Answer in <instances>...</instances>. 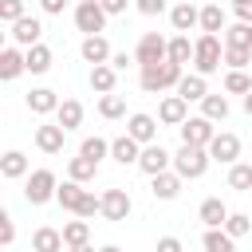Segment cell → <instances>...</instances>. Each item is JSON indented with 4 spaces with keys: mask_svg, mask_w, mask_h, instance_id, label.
Returning <instances> with one entry per match:
<instances>
[{
    "mask_svg": "<svg viewBox=\"0 0 252 252\" xmlns=\"http://www.w3.org/2000/svg\"><path fill=\"white\" fill-rule=\"evenodd\" d=\"M55 201H59L67 213H75V217H94V213H102V197H94L91 189H83V181H71V177L59 185Z\"/></svg>",
    "mask_w": 252,
    "mask_h": 252,
    "instance_id": "cell-1",
    "label": "cell"
},
{
    "mask_svg": "<svg viewBox=\"0 0 252 252\" xmlns=\"http://www.w3.org/2000/svg\"><path fill=\"white\" fill-rule=\"evenodd\" d=\"M181 75H185L181 63L165 59V63H150V67H142V71H138V83H142L146 94H161V91H177Z\"/></svg>",
    "mask_w": 252,
    "mask_h": 252,
    "instance_id": "cell-2",
    "label": "cell"
},
{
    "mask_svg": "<svg viewBox=\"0 0 252 252\" xmlns=\"http://www.w3.org/2000/svg\"><path fill=\"white\" fill-rule=\"evenodd\" d=\"M193 43H197V51H193V71H197V75H213V71H220V63H224V43H220V35L201 32Z\"/></svg>",
    "mask_w": 252,
    "mask_h": 252,
    "instance_id": "cell-3",
    "label": "cell"
},
{
    "mask_svg": "<svg viewBox=\"0 0 252 252\" xmlns=\"http://www.w3.org/2000/svg\"><path fill=\"white\" fill-rule=\"evenodd\" d=\"M209 150L205 146H185L181 142V150L173 154V169L185 177V181H197V177H205V169H209Z\"/></svg>",
    "mask_w": 252,
    "mask_h": 252,
    "instance_id": "cell-4",
    "label": "cell"
},
{
    "mask_svg": "<svg viewBox=\"0 0 252 252\" xmlns=\"http://www.w3.org/2000/svg\"><path fill=\"white\" fill-rule=\"evenodd\" d=\"M55 193H59V181H55L51 169H32L28 173V181H24V201L28 205H47V201H55Z\"/></svg>",
    "mask_w": 252,
    "mask_h": 252,
    "instance_id": "cell-5",
    "label": "cell"
},
{
    "mask_svg": "<svg viewBox=\"0 0 252 252\" xmlns=\"http://www.w3.org/2000/svg\"><path fill=\"white\" fill-rule=\"evenodd\" d=\"M134 59H138V67L165 63V59H169V39L158 35V32H142V39H138V47H134Z\"/></svg>",
    "mask_w": 252,
    "mask_h": 252,
    "instance_id": "cell-6",
    "label": "cell"
},
{
    "mask_svg": "<svg viewBox=\"0 0 252 252\" xmlns=\"http://www.w3.org/2000/svg\"><path fill=\"white\" fill-rule=\"evenodd\" d=\"M75 28H79L83 35H102V28H106V8H102L98 0H79V4H75Z\"/></svg>",
    "mask_w": 252,
    "mask_h": 252,
    "instance_id": "cell-7",
    "label": "cell"
},
{
    "mask_svg": "<svg viewBox=\"0 0 252 252\" xmlns=\"http://www.w3.org/2000/svg\"><path fill=\"white\" fill-rule=\"evenodd\" d=\"M177 130H181V142H185V146H205V150H209V142L217 138V130H213V122H209L205 114H197V118H185Z\"/></svg>",
    "mask_w": 252,
    "mask_h": 252,
    "instance_id": "cell-8",
    "label": "cell"
},
{
    "mask_svg": "<svg viewBox=\"0 0 252 252\" xmlns=\"http://www.w3.org/2000/svg\"><path fill=\"white\" fill-rule=\"evenodd\" d=\"M169 165H173V154H169L165 146H158V142L142 146V158H138V169H142V173L154 177V173H165Z\"/></svg>",
    "mask_w": 252,
    "mask_h": 252,
    "instance_id": "cell-9",
    "label": "cell"
},
{
    "mask_svg": "<svg viewBox=\"0 0 252 252\" xmlns=\"http://www.w3.org/2000/svg\"><path fill=\"white\" fill-rule=\"evenodd\" d=\"M209 158H213V161H220V165H232V161L240 158V138H236V134H228V130H220V134L209 142Z\"/></svg>",
    "mask_w": 252,
    "mask_h": 252,
    "instance_id": "cell-10",
    "label": "cell"
},
{
    "mask_svg": "<svg viewBox=\"0 0 252 252\" xmlns=\"http://www.w3.org/2000/svg\"><path fill=\"white\" fill-rule=\"evenodd\" d=\"M130 209H134V205H130V193H126V189H118V185H114V189H102V217H106V220H126Z\"/></svg>",
    "mask_w": 252,
    "mask_h": 252,
    "instance_id": "cell-11",
    "label": "cell"
},
{
    "mask_svg": "<svg viewBox=\"0 0 252 252\" xmlns=\"http://www.w3.org/2000/svg\"><path fill=\"white\" fill-rule=\"evenodd\" d=\"M8 35H12V43H16V47H35V43H39V35H43V24H39L35 16H20V20L12 24V32H8Z\"/></svg>",
    "mask_w": 252,
    "mask_h": 252,
    "instance_id": "cell-12",
    "label": "cell"
},
{
    "mask_svg": "<svg viewBox=\"0 0 252 252\" xmlns=\"http://www.w3.org/2000/svg\"><path fill=\"white\" fill-rule=\"evenodd\" d=\"M185 118H189V102H185L181 94H165L161 106H158V122H161V126H181Z\"/></svg>",
    "mask_w": 252,
    "mask_h": 252,
    "instance_id": "cell-13",
    "label": "cell"
},
{
    "mask_svg": "<svg viewBox=\"0 0 252 252\" xmlns=\"http://www.w3.org/2000/svg\"><path fill=\"white\" fill-rule=\"evenodd\" d=\"M63 142H67V130H63L59 122L35 126V146H39L43 154H63Z\"/></svg>",
    "mask_w": 252,
    "mask_h": 252,
    "instance_id": "cell-14",
    "label": "cell"
},
{
    "mask_svg": "<svg viewBox=\"0 0 252 252\" xmlns=\"http://www.w3.org/2000/svg\"><path fill=\"white\" fill-rule=\"evenodd\" d=\"M181 181H185V177H181L177 169H165V173H154V177H150V193H154L158 201H173V197L181 193Z\"/></svg>",
    "mask_w": 252,
    "mask_h": 252,
    "instance_id": "cell-15",
    "label": "cell"
},
{
    "mask_svg": "<svg viewBox=\"0 0 252 252\" xmlns=\"http://www.w3.org/2000/svg\"><path fill=\"white\" fill-rule=\"evenodd\" d=\"M158 118L154 114H130V122H126V134L130 138H138L142 146H150V142H158Z\"/></svg>",
    "mask_w": 252,
    "mask_h": 252,
    "instance_id": "cell-16",
    "label": "cell"
},
{
    "mask_svg": "<svg viewBox=\"0 0 252 252\" xmlns=\"http://www.w3.org/2000/svg\"><path fill=\"white\" fill-rule=\"evenodd\" d=\"M169 24H173V32H193V28H201V8L181 0V4L169 8Z\"/></svg>",
    "mask_w": 252,
    "mask_h": 252,
    "instance_id": "cell-17",
    "label": "cell"
},
{
    "mask_svg": "<svg viewBox=\"0 0 252 252\" xmlns=\"http://www.w3.org/2000/svg\"><path fill=\"white\" fill-rule=\"evenodd\" d=\"M79 55L91 63V67H98V63H110V43H106V35H83V47H79Z\"/></svg>",
    "mask_w": 252,
    "mask_h": 252,
    "instance_id": "cell-18",
    "label": "cell"
},
{
    "mask_svg": "<svg viewBox=\"0 0 252 252\" xmlns=\"http://www.w3.org/2000/svg\"><path fill=\"white\" fill-rule=\"evenodd\" d=\"M24 71H28V55H24L16 43H12V47H4V51H0V79H4V83H12V79H16V75H24Z\"/></svg>",
    "mask_w": 252,
    "mask_h": 252,
    "instance_id": "cell-19",
    "label": "cell"
},
{
    "mask_svg": "<svg viewBox=\"0 0 252 252\" xmlns=\"http://www.w3.org/2000/svg\"><path fill=\"white\" fill-rule=\"evenodd\" d=\"M110 158H114L118 165H138V158H142V142L130 138V134L114 138V142H110Z\"/></svg>",
    "mask_w": 252,
    "mask_h": 252,
    "instance_id": "cell-20",
    "label": "cell"
},
{
    "mask_svg": "<svg viewBox=\"0 0 252 252\" xmlns=\"http://www.w3.org/2000/svg\"><path fill=\"white\" fill-rule=\"evenodd\" d=\"M197 217H201L205 228H224V220H228V205H224L220 197H205L201 209H197Z\"/></svg>",
    "mask_w": 252,
    "mask_h": 252,
    "instance_id": "cell-21",
    "label": "cell"
},
{
    "mask_svg": "<svg viewBox=\"0 0 252 252\" xmlns=\"http://www.w3.org/2000/svg\"><path fill=\"white\" fill-rule=\"evenodd\" d=\"M28 110L32 114H55L59 110V94L51 91V87H35V91H28Z\"/></svg>",
    "mask_w": 252,
    "mask_h": 252,
    "instance_id": "cell-22",
    "label": "cell"
},
{
    "mask_svg": "<svg viewBox=\"0 0 252 252\" xmlns=\"http://www.w3.org/2000/svg\"><path fill=\"white\" fill-rule=\"evenodd\" d=\"M32 248H35V252H67V244H63V228H51V224L35 228V232H32Z\"/></svg>",
    "mask_w": 252,
    "mask_h": 252,
    "instance_id": "cell-23",
    "label": "cell"
},
{
    "mask_svg": "<svg viewBox=\"0 0 252 252\" xmlns=\"http://www.w3.org/2000/svg\"><path fill=\"white\" fill-rule=\"evenodd\" d=\"M205 79H209V75H197V71H193V75H181L177 94H181L185 102H201V98L209 94V83H205Z\"/></svg>",
    "mask_w": 252,
    "mask_h": 252,
    "instance_id": "cell-24",
    "label": "cell"
},
{
    "mask_svg": "<svg viewBox=\"0 0 252 252\" xmlns=\"http://www.w3.org/2000/svg\"><path fill=\"white\" fill-rule=\"evenodd\" d=\"M55 122H59L67 134L79 130V126H83V102H79V98H63L59 110H55Z\"/></svg>",
    "mask_w": 252,
    "mask_h": 252,
    "instance_id": "cell-25",
    "label": "cell"
},
{
    "mask_svg": "<svg viewBox=\"0 0 252 252\" xmlns=\"http://www.w3.org/2000/svg\"><path fill=\"white\" fill-rule=\"evenodd\" d=\"M114 83H118V71H114L110 63H98V67H91V91H98V94H110V91H114Z\"/></svg>",
    "mask_w": 252,
    "mask_h": 252,
    "instance_id": "cell-26",
    "label": "cell"
},
{
    "mask_svg": "<svg viewBox=\"0 0 252 252\" xmlns=\"http://www.w3.org/2000/svg\"><path fill=\"white\" fill-rule=\"evenodd\" d=\"M94 173H98V161H91L87 154H79V158L67 161V177H71V181H83V185H87V181H94Z\"/></svg>",
    "mask_w": 252,
    "mask_h": 252,
    "instance_id": "cell-27",
    "label": "cell"
},
{
    "mask_svg": "<svg viewBox=\"0 0 252 252\" xmlns=\"http://www.w3.org/2000/svg\"><path fill=\"white\" fill-rule=\"evenodd\" d=\"M201 248H205V252H236V240H232L224 228H205Z\"/></svg>",
    "mask_w": 252,
    "mask_h": 252,
    "instance_id": "cell-28",
    "label": "cell"
},
{
    "mask_svg": "<svg viewBox=\"0 0 252 252\" xmlns=\"http://www.w3.org/2000/svg\"><path fill=\"white\" fill-rule=\"evenodd\" d=\"M24 55H28V71H32V75H43V71H51V47H47V43L24 47Z\"/></svg>",
    "mask_w": 252,
    "mask_h": 252,
    "instance_id": "cell-29",
    "label": "cell"
},
{
    "mask_svg": "<svg viewBox=\"0 0 252 252\" xmlns=\"http://www.w3.org/2000/svg\"><path fill=\"white\" fill-rule=\"evenodd\" d=\"M0 173H4L8 181H16V177H28V158H24L20 150H8V154L0 158Z\"/></svg>",
    "mask_w": 252,
    "mask_h": 252,
    "instance_id": "cell-30",
    "label": "cell"
},
{
    "mask_svg": "<svg viewBox=\"0 0 252 252\" xmlns=\"http://www.w3.org/2000/svg\"><path fill=\"white\" fill-rule=\"evenodd\" d=\"M87 240H91V224H87V217L63 224V244H67V248H79V244H87Z\"/></svg>",
    "mask_w": 252,
    "mask_h": 252,
    "instance_id": "cell-31",
    "label": "cell"
},
{
    "mask_svg": "<svg viewBox=\"0 0 252 252\" xmlns=\"http://www.w3.org/2000/svg\"><path fill=\"white\" fill-rule=\"evenodd\" d=\"M228 24H224V8L220 4H205L201 8V32H209V35H217V32H224Z\"/></svg>",
    "mask_w": 252,
    "mask_h": 252,
    "instance_id": "cell-32",
    "label": "cell"
},
{
    "mask_svg": "<svg viewBox=\"0 0 252 252\" xmlns=\"http://www.w3.org/2000/svg\"><path fill=\"white\" fill-rule=\"evenodd\" d=\"M193 51H197V43H189L185 32H177V35L169 39V59H173V63H181V67L193 63Z\"/></svg>",
    "mask_w": 252,
    "mask_h": 252,
    "instance_id": "cell-33",
    "label": "cell"
},
{
    "mask_svg": "<svg viewBox=\"0 0 252 252\" xmlns=\"http://www.w3.org/2000/svg\"><path fill=\"white\" fill-rule=\"evenodd\" d=\"M201 114H205L209 122H224V118H228V98H224V94H205V98H201Z\"/></svg>",
    "mask_w": 252,
    "mask_h": 252,
    "instance_id": "cell-34",
    "label": "cell"
},
{
    "mask_svg": "<svg viewBox=\"0 0 252 252\" xmlns=\"http://www.w3.org/2000/svg\"><path fill=\"white\" fill-rule=\"evenodd\" d=\"M228 189H236V193H248L252 189V165L248 161H232L228 165Z\"/></svg>",
    "mask_w": 252,
    "mask_h": 252,
    "instance_id": "cell-35",
    "label": "cell"
},
{
    "mask_svg": "<svg viewBox=\"0 0 252 252\" xmlns=\"http://www.w3.org/2000/svg\"><path fill=\"white\" fill-rule=\"evenodd\" d=\"M224 43H228V47H248V51H252V24H244V20L228 24V28H224Z\"/></svg>",
    "mask_w": 252,
    "mask_h": 252,
    "instance_id": "cell-36",
    "label": "cell"
},
{
    "mask_svg": "<svg viewBox=\"0 0 252 252\" xmlns=\"http://www.w3.org/2000/svg\"><path fill=\"white\" fill-rule=\"evenodd\" d=\"M224 232H228L232 240L248 236V232H252V213H228V220H224Z\"/></svg>",
    "mask_w": 252,
    "mask_h": 252,
    "instance_id": "cell-37",
    "label": "cell"
},
{
    "mask_svg": "<svg viewBox=\"0 0 252 252\" xmlns=\"http://www.w3.org/2000/svg\"><path fill=\"white\" fill-rule=\"evenodd\" d=\"M98 114H102V118H122V114H126V98L114 94V91L102 94V98H98Z\"/></svg>",
    "mask_w": 252,
    "mask_h": 252,
    "instance_id": "cell-38",
    "label": "cell"
},
{
    "mask_svg": "<svg viewBox=\"0 0 252 252\" xmlns=\"http://www.w3.org/2000/svg\"><path fill=\"white\" fill-rule=\"evenodd\" d=\"M248 63H252V51H248V47H228V43H224V67H228V71H244Z\"/></svg>",
    "mask_w": 252,
    "mask_h": 252,
    "instance_id": "cell-39",
    "label": "cell"
},
{
    "mask_svg": "<svg viewBox=\"0 0 252 252\" xmlns=\"http://www.w3.org/2000/svg\"><path fill=\"white\" fill-rule=\"evenodd\" d=\"M79 154H87L91 161H102V158L110 154V142H106V138H98V134H94V138H83V146H79Z\"/></svg>",
    "mask_w": 252,
    "mask_h": 252,
    "instance_id": "cell-40",
    "label": "cell"
},
{
    "mask_svg": "<svg viewBox=\"0 0 252 252\" xmlns=\"http://www.w3.org/2000/svg\"><path fill=\"white\" fill-rule=\"evenodd\" d=\"M224 91H228V94H248V91H252L248 71H228V75H224Z\"/></svg>",
    "mask_w": 252,
    "mask_h": 252,
    "instance_id": "cell-41",
    "label": "cell"
},
{
    "mask_svg": "<svg viewBox=\"0 0 252 252\" xmlns=\"http://www.w3.org/2000/svg\"><path fill=\"white\" fill-rule=\"evenodd\" d=\"M20 16H24V0H0V20H4L8 28H12Z\"/></svg>",
    "mask_w": 252,
    "mask_h": 252,
    "instance_id": "cell-42",
    "label": "cell"
},
{
    "mask_svg": "<svg viewBox=\"0 0 252 252\" xmlns=\"http://www.w3.org/2000/svg\"><path fill=\"white\" fill-rule=\"evenodd\" d=\"M12 240H16V224H12V217H8V213H0V244L8 248Z\"/></svg>",
    "mask_w": 252,
    "mask_h": 252,
    "instance_id": "cell-43",
    "label": "cell"
},
{
    "mask_svg": "<svg viewBox=\"0 0 252 252\" xmlns=\"http://www.w3.org/2000/svg\"><path fill=\"white\" fill-rule=\"evenodd\" d=\"M134 8H138L142 16H161V12H165V0H134Z\"/></svg>",
    "mask_w": 252,
    "mask_h": 252,
    "instance_id": "cell-44",
    "label": "cell"
},
{
    "mask_svg": "<svg viewBox=\"0 0 252 252\" xmlns=\"http://www.w3.org/2000/svg\"><path fill=\"white\" fill-rule=\"evenodd\" d=\"M232 12H236V20L252 24V0H232Z\"/></svg>",
    "mask_w": 252,
    "mask_h": 252,
    "instance_id": "cell-45",
    "label": "cell"
},
{
    "mask_svg": "<svg viewBox=\"0 0 252 252\" xmlns=\"http://www.w3.org/2000/svg\"><path fill=\"white\" fill-rule=\"evenodd\" d=\"M130 63H138V59H134V55H126V51H114V55H110V67H114V71H126Z\"/></svg>",
    "mask_w": 252,
    "mask_h": 252,
    "instance_id": "cell-46",
    "label": "cell"
},
{
    "mask_svg": "<svg viewBox=\"0 0 252 252\" xmlns=\"http://www.w3.org/2000/svg\"><path fill=\"white\" fill-rule=\"evenodd\" d=\"M102 8H106V16H122L126 8H130V0H98Z\"/></svg>",
    "mask_w": 252,
    "mask_h": 252,
    "instance_id": "cell-47",
    "label": "cell"
},
{
    "mask_svg": "<svg viewBox=\"0 0 252 252\" xmlns=\"http://www.w3.org/2000/svg\"><path fill=\"white\" fill-rule=\"evenodd\" d=\"M158 252H181V240L177 236H161L158 240Z\"/></svg>",
    "mask_w": 252,
    "mask_h": 252,
    "instance_id": "cell-48",
    "label": "cell"
},
{
    "mask_svg": "<svg viewBox=\"0 0 252 252\" xmlns=\"http://www.w3.org/2000/svg\"><path fill=\"white\" fill-rule=\"evenodd\" d=\"M39 8H43L47 16H59V12L67 8V0H39Z\"/></svg>",
    "mask_w": 252,
    "mask_h": 252,
    "instance_id": "cell-49",
    "label": "cell"
},
{
    "mask_svg": "<svg viewBox=\"0 0 252 252\" xmlns=\"http://www.w3.org/2000/svg\"><path fill=\"white\" fill-rule=\"evenodd\" d=\"M244 114H248V118H252V91H248V94H244Z\"/></svg>",
    "mask_w": 252,
    "mask_h": 252,
    "instance_id": "cell-50",
    "label": "cell"
},
{
    "mask_svg": "<svg viewBox=\"0 0 252 252\" xmlns=\"http://www.w3.org/2000/svg\"><path fill=\"white\" fill-rule=\"evenodd\" d=\"M67 252H94L91 244H79V248H67Z\"/></svg>",
    "mask_w": 252,
    "mask_h": 252,
    "instance_id": "cell-51",
    "label": "cell"
},
{
    "mask_svg": "<svg viewBox=\"0 0 252 252\" xmlns=\"http://www.w3.org/2000/svg\"><path fill=\"white\" fill-rule=\"evenodd\" d=\"M98 252H122V248H118V244H106V248H98Z\"/></svg>",
    "mask_w": 252,
    "mask_h": 252,
    "instance_id": "cell-52",
    "label": "cell"
}]
</instances>
